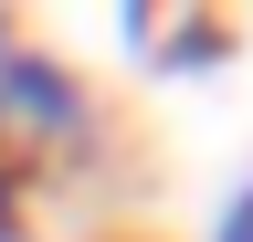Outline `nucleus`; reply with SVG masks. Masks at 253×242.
<instances>
[{
    "label": "nucleus",
    "instance_id": "1",
    "mask_svg": "<svg viewBox=\"0 0 253 242\" xmlns=\"http://www.w3.org/2000/svg\"><path fill=\"white\" fill-rule=\"evenodd\" d=\"M84 127H95V95L53 64V53H32V42L0 53V147L11 137L21 147H74Z\"/></svg>",
    "mask_w": 253,
    "mask_h": 242
},
{
    "label": "nucleus",
    "instance_id": "2",
    "mask_svg": "<svg viewBox=\"0 0 253 242\" xmlns=\"http://www.w3.org/2000/svg\"><path fill=\"white\" fill-rule=\"evenodd\" d=\"M0 242H21V158L0 147Z\"/></svg>",
    "mask_w": 253,
    "mask_h": 242
},
{
    "label": "nucleus",
    "instance_id": "3",
    "mask_svg": "<svg viewBox=\"0 0 253 242\" xmlns=\"http://www.w3.org/2000/svg\"><path fill=\"white\" fill-rule=\"evenodd\" d=\"M211 242H253V190H243L232 210H221V232H211Z\"/></svg>",
    "mask_w": 253,
    "mask_h": 242
}]
</instances>
